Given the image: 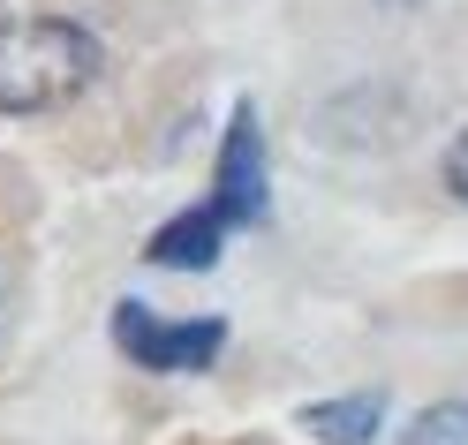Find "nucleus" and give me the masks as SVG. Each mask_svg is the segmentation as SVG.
Returning a JSON list of instances; mask_svg holds the SVG:
<instances>
[{
    "label": "nucleus",
    "instance_id": "1",
    "mask_svg": "<svg viewBox=\"0 0 468 445\" xmlns=\"http://www.w3.org/2000/svg\"><path fill=\"white\" fill-rule=\"evenodd\" d=\"M265 129H257V106H234V122L219 136V159H212V196L189 204V212H174L159 234H152V264H166V272H204V264L219 257L227 227H257L265 219Z\"/></svg>",
    "mask_w": 468,
    "mask_h": 445
},
{
    "label": "nucleus",
    "instance_id": "2",
    "mask_svg": "<svg viewBox=\"0 0 468 445\" xmlns=\"http://www.w3.org/2000/svg\"><path fill=\"white\" fill-rule=\"evenodd\" d=\"M99 69H106V46L76 16L0 23V113H53L91 91Z\"/></svg>",
    "mask_w": 468,
    "mask_h": 445
},
{
    "label": "nucleus",
    "instance_id": "3",
    "mask_svg": "<svg viewBox=\"0 0 468 445\" xmlns=\"http://www.w3.org/2000/svg\"><path fill=\"white\" fill-rule=\"evenodd\" d=\"M113 340L144 370H212L227 347V324L219 317H159L144 302H122L113 310Z\"/></svg>",
    "mask_w": 468,
    "mask_h": 445
},
{
    "label": "nucleus",
    "instance_id": "4",
    "mask_svg": "<svg viewBox=\"0 0 468 445\" xmlns=\"http://www.w3.org/2000/svg\"><path fill=\"white\" fill-rule=\"evenodd\" d=\"M378 423H386V400L378 393H340V400H310L303 408V430L317 445H370Z\"/></svg>",
    "mask_w": 468,
    "mask_h": 445
},
{
    "label": "nucleus",
    "instance_id": "5",
    "mask_svg": "<svg viewBox=\"0 0 468 445\" xmlns=\"http://www.w3.org/2000/svg\"><path fill=\"white\" fill-rule=\"evenodd\" d=\"M400 445H468V400H438L400 430Z\"/></svg>",
    "mask_w": 468,
    "mask_h": 445
},
{
    "label": "nucleus",
    "instance_id": "6",
    "mask_svg": "<svg viewBox=\"0 0 468 445\" xmlns=\"http://www.w3.org/2000/svg\"><path fill=\"white\" fill-rule=\"evenodd\" d=\"M438 182H446V196H453V204H468V129L446 143V159H438Z\"/></svg>",
    "mask_w": 468,
    "mask_h": 445
}]
</instances>
